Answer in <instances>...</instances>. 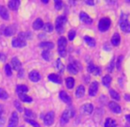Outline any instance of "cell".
Here are the masks:
<instances>
[{
  "mask_svg": "<svg viewBox=\"0 0 130 127\" xmlns=\"http://www.w3.org/2000/svg\"><path fill=\"white\" fill-rule=\"evenodd\" d=\"M79 69H80L79 68V65H78V64H76V63H71V64H69L68 66H67L68 72L72 74H77L79 72Z\"/></svg>",
  "mask_w": 130,
  "mask_h": 127,
  "instance_id": "13",
  "label": "cell"
},
{
  "mask_svg": "<svg viewBox=\"0 0 130 127\" xmlns=\"http://www.w3.org/2000/svg\"><path fill=\"white\" fill-rule=\"evenodd\" d=\"M120 26L124 33H130V22L127 19V16H125L124 18V15H122L120 21Z\"/></svg>",
  "mask_w": 130,
  "mask_h": 127,
  "instance_id": "5",
  "label": "cell"
},
{
  "mask_svg": "<svg viewBox=\"0 0 130 127\" xmlns=\"http://www.w3.org/2000/svg\"><path fill=\"white\" fill-rule=\"evenodd\" d=\"M25 115H26L27 117H35V114H33V112L31 111V110H27V109L25 110Z\"/></svg>",
  "mask_w": 130,
  "mask_h": 127,
  "instance_id": "43",
  "label": "cell"
},
{
  "mask_svg": "<svg viewBox=\"0 0 130 127\" xmlns=\"http://www.w3.org/2000/svg\"><path fill=\"white\" fill-rule=\"evenodd\" d=\"M43 29H44L45 32H48V33H51L53 31V26L51 23H47L43 26Z\"/></svg>",
  "mask_w": 130,
  "mask_h": 127,
  "instance_id": "36",
  "label": "cell"
},
{
  "mask_svg": "<svg viewBox=\"0 0 130 127\" xmlns=\"http://www.w3.org/2000/svg\"><path fill=\"white\" fill-rule=\"evenodd\" d=\"M25 120H26L27 123H28L29 124H31V125H33L34 127H40L39 124H38V123H36V121L32 120V119H30V118H26Z\"/></svg>",
  "mask_w": 130,
  "mask_h": 127,
  "instance_id": "37",
  "label": "cell"
},
{
  "mask_svg": "<svg viewBox=\"0 0 130 127\" xmlns=\"http://www.w3.org/2000/svg\"><path fill=\"white\" fill-rule=\"evenodd\" d=\"M59 98L61 99V101H63L64 102H66V103H71V101H72V99H71V97L68 95H67V94L66 93L65 91H60Z\"/></svg>",
  "mask_w": 130,
  "mask_h": 127,
  "instance_id": "16",
  "label": "cell"
},
{
  "mask_svg": "<svg viewBox=\"0 0 130 127\" xmlns=\"http://www.w3.org/2000/svg\"><path fill=\"white\" fill-rule=\"evenodd\" d=\"M0 56H1V54H0Z\"/></svg>",
  "mask_w": 130,
  "mask_h": 127,
  "instance_id": "53",
  "label": "cell"
},
{
  "mask_svg": "<svg viewBox=\"0 0 130 127\" xmlns=\"http://www.w3.org/2000/svg\"><path fill=\"white\" fill-rule=\"evenodd\" d=\"M125 99L127 100V101H130V95H125Z\"/></svg>",
  "mask_w": 130,
  "mask_h": 127,
  "instance_id": "51",
  "label": "cell"
},
{
  "mask_svg": "<svg viewBox=\"0 0 130 127\" xmlns=\"http://www.w3.org/2000/svg\"><path fill=\"white\" fill-rule=\"evenodd\" d=\"M125 127H129V126H125Z\"/></svg>",
  "mask_w": 130,
  "mask_h": 127,
  "instance_id": "52",
  "label": "cell"
},
{
  "mask_svg": "<svg viewBox=\"0 0 130 127\" xmlns=\"http://www.w3.org/2000/svg\"><path fill=\"white\" fill-rule=\"evenodd\" d=\"M66 85H67V88L68 89H72L74 87V79L72 77H68L66 79Z\"/></svg>",
  "mask_w": 130,
  "mask_h": 127,
  "instance_id": "27",
  "label": "cell"
},
{
  "mask_svg": "<svg viewBox=\"0 0 130 127\" xmlns=\"http://www.w3.org/2000/svg\"><path fill=\"white\" fill-rule=\"evenodd\" d=\"M62 7H63V3L61 1H59V0H56L55 1V8H56V10H61Z\"/></svg>",
  "mask_w": 130,
  "mask_h": 127,
  "instance_id": "38",
  "label": "cell"
},
{
  "mask_svg": "<svg viewBox=\"0 0 130 127\" xmlns=\"http://www.w3.org/2000/svg\"><path fill=\"white\" fill-rule=\"evenodd\" d=\"M14 105H15V107L17 108V110H19V111H22V108H21V103L19 102V101H14Z\"/></svg>",
  "mask_w": 130,
  "mask_h": 127,
  "instance_id": "46",
  "label": "cell"
},
{
  "mask_svg": "<svg viewBox=\"0 0 130 127\" xmlns=\"http://www.w3.org/2000/svg\"><path fill=\"white\" fill-rule=\"evenodd\" d=\"M75 95L78 98H82V96H84L85 95V88L83 86H79L76 89Z\"/></svg>",
  "mask_w": 130,
  "mask_h": 127,
  "instance_id": "25",
  "label": "cell"
},
{
  "mask_svg": "<svg viewBox=\"0 0 130 127\" xmlns=\"http://www.w3.org/2000/svg\"><path fill=\"white\" fill-rule=\"evenodd\" d=\"M126 119H127V122H128L129 124H130V115H127V116H126Z\"/></svg>",
  "mask_w": 130,
  "mask_h": 127,
  "instance_id": "50",
  "label": "cell"
},
{
  "mask_svg": "<svg viewBox=\"0 0 130 127\" xmlns=\"http://www.w3.org/2000/svg\"><path fill=\"white\" fill-rule=\"evenodd\" d=\"M42 57H43V59H45L46 61H49L51 59V53L50 50H44L43 52H42Z\"/></svg>",
  "mask_w": 130,
  "mask_h": 127,
  "instance_id": "33",
  "label": "cell"
},
{
  "mask_svg": "<svg viewBox=\"0 0 130 127\" xmlns=\"http://www.w3.org/2000/svg\"><path fill=\"white\" fill-rule=\"evenodd\" d=\"M82 111L84 112V114H87V115H89V114L92 113L93 111V105L91 103H87V104H84L82 108Z\"/></svg>",
  "mask_w": 130,
  "mask_h": 127,
  "instance_id": "19",
  "label": "cell"
},
{
  "mask_svg": "<svg viewBox=\"0 0 130 127\" xmlns=\"http://www.w3.org/2000/svg\"><path fill=\"white\" fill-rule=\"evenodd\" d=\"M113 67H114V58H112L111 60V62H110L109 64V65H108V67H107V70H108V72H112L113 71Z\"/></svg>",
  "mask_w": 130,
  "mask_h": 127,
  "instance_id": "42",
  "label": "cell"
},
{
  "mask_svg": "<svg viewBox=\"0 0 130 127\" xmlns=\"http://www.w3.org/2000/svg\"><path fill=\"white\" fill-rule=\"evenodd\" d=\"M84 40H85V41L87 43V44L89 45V46L94 47L95 45H96V41H95L92 37H89V36H85V37H84Z\"/></svg>",
  "mask_w": 130,
  "mask_h": 127,
  "instance_id": "30",
  "label": "cell"
},
{
  "mask_svg": "<svg viewBox=\"0 0 130 127\" xmlns=\"http://www.w3.org/2000/svg\"><path fill=\"white\" fill-rule=\"evenodd\" d=\"M5 124V117H0V127H4Z\"/></svg>",
  "mask_w": 130,
  "mask_h": 127,
  "instance_id": "47",
  "label": "cell"
},
{
  "mask_svg": "<svg viewBox=\"0 0 130 127\" xmlns=\"http://www.w3.org/2000/svg\"><path fill=\"white\" fill-rule=\"evenodd\" d=\"M5 74L7 76H12V69H11V65H6L5 66Z\"/></svg>",
  "mask_w": 130,
  "mask_h": 127,
  "instance_id": "39",
  "label": "cell"
},
{
  "mask_svg": "<svg viewBox=\"0 0 130 127\" xmlns=\"http://www.w3.org/2000/svg\"><path fill=\"white\" fill-rule=\"evenodd\" d=\"M11 64H12V67H13L14 70L18 71V72H19L20 70H21V61L17 58V57H13V58L12 59V62H11Z\"/></svg>",
  "mask_w": 130,
  "mask_h": 127,
  "instance_id": "17",
  "label": "cell"
},
{
  "mask_svg": "<svg viewBox=\"0 0 130 127\" xmlns=\"http://www.w3.org/2000/svg\"><path fill=\"white\" fill-rule=\"evenodd\" d=\"M102 82H103V85L104 87H106V88H108V87L110 86V84H111V78L110 75H105L103 77V79H102Z\"/></svg>",
  "mask_w": 130,
  "mask_h": 127,
  "instance_id": "28",
  "label": "cell"
},
{
  "mask_svg": "<svg viewBox=\"0 0 130 127\" xmlns=\"http://www.w3.org/2000/svg\"><path fill=\"white\" fill-rule=\"evenodd\" d=\"M120 43V36L119 34H114L111 37V44L113 46H119Z\"/></svg>",
  "mask_w": 130,
  "mask_h": 127,
  "instance_id": "21",
  "label": "cell"
},
{
  "mask_svg": "<svg viewBox=\"0 0 130 127\" xmlns=\"http://www.w3.org/2000/svg\"><path fill=\"white\" fill-rule=\"evenodd\" d=\"M104 127H117V123L114 119L107 118L104 122Z\"/></svg>",
  "mask_w": 130,
  "mask_h": 127,
  "instance_id": "26",
  "label": "cell"
},
{
  "mask_svg": "<svg viewBox=\"0 0 130 127\" xmlns=\"http://www.w3.org/2000/svg\"><path fill=\"white\" fill-rule=\"evenodd\" d=\"M28 78L31 81H33V82H38V81L41 79V75H40V73L37 72V71L34 70V71H32V72H29Z\"/></svg>",
  "mask_w": 130,
  "mask_h": 127,
  "instance_id": "11",
  "label": "cell"
},
{
  "mask_svg": "<svg viewBox=\"0 0 130 127\" xmlns=\"http://www.w3.org/2000/svg\"><path fill=\"white\" fill-rule=\"evenodd\" d=\"M98 91V81H93L89 88V95L95 96Z\"/></svg>",
  "mask_w": 130,
  "mask_h": 127,
  "instance_id": "9",
  "label": "cell"
},
{
  "mask_svg": "<svg viewBox=\"0 0 130 127\" xmlns=\"http://www.w3.org/2000/svg\"><path fill=\"white\" fill-rule=\"evenodd\" d=\"M94 75H96V76H98L100 73H101V69H100V67H95V70H94V72H92Z\"/></svg>",
  "mask_w": 130,
  "mask_h": 127,
  "instance_id": "45",
  "label": "cell"
},
{
  "mask_svg": "<svg viewBox=\"0 0 130 127\" xmlns=\"http://www.w3.org/2000/svg\"><path fill=\"white\" fill-rule=\"evenodd\" d=\"M86 4H87V5H94V2H92V1H86Z\"/></svg>",
  "mask_w": 130,
  "mask_h": 127,
  "instance_id": "49",
  "label": "cell"
},
{
  "mask_svg": "<svg viewBox=\"0 0 130 127\" xmlns=\"http://www.w3.org/2000/svg\"><path fill=\"white\" fill-rule=\"evenodd\" d=\"M0 17H2L4 19H9V12L6 7L4 5H0Z\"/></svg>",
  "mask_w": 130,
  "mask_h": 127,
  "instance_id": "18",
  "label": "cell"
},
{
  "mask_svg": "<svg viewBox=\"0 0 130 127\" xmlns=\"http://www.w3.org/2000/svg\"><path fill=\"white\" fill-rule=\"evenodd\" d=\"M15 32H16V27L14 26V25H11V26L7 27V28H5L4 34H5V36L9 37V36L13 35V34H15Z\"/></svg>",
  "mask_w": 130,
  "mask_h": 127,
  "instance_id": "14",
  "label": "cell"
},
{
  "mask_svg": "<svg viewBox=\"0 0 130 127\" xmlns=\"http://www.w3.org/2000/svg\"><path fill=\"white\" fill-rule=\"evenodd\" d=\"M74 110H72L71 109L66 110L65 111L63 112V114H62L61 117H60V124H61L62 125L67 124V123L69 122V119L74 117Z\"/></svg>",
  "mask_w": 130,
  "mask_h": 127,
  "instance_id": "2",
  "label": "cell"
},
{
  "mask_svg": "<svg viewBox=\"0 0 130 127\" xmlns=\"http://www.w3.org/2000/svg\"><path fill=\"white\" fill-rule=\"evenodd\" d=\"M31 37V33L30 32H21L19 34V38L24 40V41H27V39Z\"/></svg>",
  "mask_w": 130,
  "mask_h": 127,
  "instance_id": "31",
  "label": "cell"
},
{
  "mask_svg": "<svg viewBox=\"0 0 130 127\" xmlns=\"http://www.w3.org/2000/svg\"><path fill=\"white\" fill-rule=\"evenodd\" d=\"M67 22V17L66 16H59L56 19V30L58 33L62 34L64 32V26Z\"/></svg>",
  "mask_w": 130,
  "mask_h": 127,
  "instance_id": "3",
  "label": "cell"
},
{
  "mask_svg": "<svg viewBox=\"0 0 130 127\" xmlns=\"http://www.w3.org/2000/svg\"><path fill=\"white\" fill-rule=\"evenodd\" d=\"M3 113H4V106L0 104V117H1V116Z\"/></svg>",
  "mask_w": 130,
  "mask_h": 127,
  "instance_id": "48",
  "label": "cell"
},
{
  "mask_svg": "<svg viewBox=\"0 0 130 127\" xmlns=\"http://www.w3.org/2000/svg\"><path fill=\"white\" fill-rule=\"evenodd\" d=\"M20 99L22 101H25V102H31L32 101V98L30 96L27 95L26 94H23V95H19Z\"/></svg>",
  "mask_w": 130,
  "mask_h": 127,
  "instance_id": "32",
  "label": "cell"
},
{
  "mask_svg": "<svg viewBox=\"0 0 130 127\" xmlns=\"http://www.w3.org/2000/svg\"><path fill=\"white\" fill-rule=\"evenodd\" d=\"M109 109L114 114H120L121 113V108L120 106L115 101H110L109 102Z\"/></svg>",
  "mask_w": 130,
  "mask_h": 127,
  "instance_id": "10",
  "label": "cell"
},
{
  "mask_svg": "<svg viewBox=\"0 0 130 127\" xmlns=\"http://www.w3.org/2000/svg\"><path fill=\"white\" fill-rule=\"evenodd\" d=\"M122 60H123V56H120V57H118V60H117V64H116V66L117 68H118V70H120L121 69V62Z\"/></svg>",
  "mask_w": 130,
  "mask_h": 127,
  "instance_id": "40",
  "label": "cell"
},
{
  "mask_svg": "<svg viewBox=\"0 0 130 127\" xmlns=\"http://www.w3.org/2000/svg\"><path fill=\"white\" fill-rule=\"evenodd\" d=\"M67 39L63 36L58 39V54L60 55V57H65L67 55V50H66V47H67Z\"/></svg>",
  "mask_w": 130,
  "mask_h": 127,
  "instance_id": "1",
  "label": "cell"
},
{
  "mask_svg": "<svg viewBox=\"0 0 130 127\" xmlns=\"http://www.w3.org/2000/svg\"><path fill=\"white\" fill-rule=\"evenodd\" d=\"M76 35V33L74 30H70L68 33V39L70 40V41H73V40L74 39V37H75Z\"/></svg>",
  "mask_w": 130,
  "mask_h": 127,
  "instance_id": "41",
  "label": "cell"
},
{
  "mask_svg": "<svg viewBox=\"0 0 130 127\" xmlns=\"http://www.w3.org/2000/svg\"><path fill=\"white\" fill-rule=\"evenodd\" d=\"M19 124V117L16 112H12L8 123V127H17Z\"/></svg>",
  "mask_w": 130,
  "mask_h": 127,
  "instance_id": "8",
  "label": "cell"
},
{
  "mask_svg": "<svg viewBox=\"0 0 130 127\" xmlns=\"http://www.w3.org/2000/svg\"><path fill=\"white\" fill-rule=\"evenodd\" d=\"M48 79H49V80L52 81V82H54V83H58V84H60V83H61V79H60V78L55 73L50 74V75L48 76Z\"/></svg>",
  "mask_w": 130,
  "mask_h": 127,
  "instance_id": "24",
  "label": "cell"
},
{
  "mask_svg": "<svg viewBox=\"0 0 130 127\" xmlns=\"http://www.w3.org/2000/svg\"><path fill=\"white\" fill-rule=\"evenodd\" d=\"M111 26V19L109 18H102L98 24V28L101 32H105Z\"/></svg>",
  "mask_w": 130,
  "mask_h": 127,
  "instance_id": "4",
  "label": "cell"
},
{
  "mask_svg": "<svg viewBox=\"0 0 130 127\" xmlns=\"http://www.w3.org/2000/svg\"><path fill=\"white\" fill-rule=\"evenodd\" d=\"M39 46L41 47V48H43L44 50H47L54 48V44H53L52 43H51V41H43V43H40Z\"/></svg>",
  "mask_w": 130,
  "mask_h": 127,
  "instance_id": "23",
  "label": "cell"
},
{
  "mask_svg": "<svg viewBox=\"0 0 130 127\" xmlns=\"http://www.w3.org/2000/svg\"><path fill=\"white\" fill-rule=\"evenodd\" d=\"M95 67H96V66H95L93 64H89V65H88V72L92 73V72H94V70H95Z\"/></svg>",
  "mask_w": 130,
  "mask_h": 127,
  "instance_id": "44",
  "label": "cell"
},
{
  "mask_svg": "<svg viewBox=\"0 0 130 127\" xmlns=\"http://www.w3.org/2000/svg\"><path fill=\"white\" fill-rule=\"evenodd\" d=\"M20 5H21V2L19 0H12L8 3L9 8L12 11H17L20 7Z\"/></svg>",
  "mask_w": 130,
  "mask_h": 127,
  "instance_id": "15",
  "label": "cell"
},
{
  "mask_svg": "<svg viewBox=\"0 0 130 127\" xmlns=\"http://www.w3.org/2000/svg\"><path fill=\"white\" fill-rule=\"evenodd\" d=\"M54 118H55L54 112H52V111L48 112V113L44 116V118H43L44 124L47 126H51L53 123H54Z\"/></svg>",
  "mask_w": 130,
  "mask_h": 127,
  "instance_id": "6",
  "label": "cell"
},
{
  "mask_svg": "<svg viewBox=\"0 0 130 127\" xmlns=\"http://www.w3.org/2000/svg\"><path fill=\"white\" fill-rule=\"evenodd\" d=\"M43 28V21L41 19H36L33 23V28L35 30H40Z\"/></svg>",
  "mask_w": 130,
  "mask_h": 127,
  "instance_id": "20",
  "label": "cell"
},
{
  "mask_svg": "<svg viewBox=\"0 0 130 127\" xmlns=\"http://www.w3.org/2000/svg\"><path fill=\"white\" fill-rule=\"evenodd\" d=\"M27 45L26 41L21 39V38L17 37V38H13L12 41V46L13 48H22V47H25Z\"/></svg>",
  "mask_w": 130,
  "mask_h": 127,
  "instance_id": "7",
  "label": "cell"
},
{
  "mask_svg": "<svg viewBox=\"0 0 130 127\" xmlns=\"http://www.w3.org/2000/svg\"><path fill=\"white\" fill-rule=\"evenodd\" d=\"M0 99L1 100H6L8 99V94L3 88H0Z\"/></svg>",
  "mask_w": 130,
  "mask_h": 127,
  "instance_id": "34",
  "label": "cell"
},
{
  "mask_svg": "<svg viewBox=\"0 0 130 127\" xmlns=\"http://www.w3.org/2000/svg\"><path fill=\"white\" fill-rule=\"evenodd\" d=\"M27 90H28V88H27V87L25 86V85H19V86H17V88H16V91H17L18 95L26 94L27 92Z\"/></svg>",
  "mask_w": 130,
  "mask_h": 127,
  "instance_id": "22",
  "label": "cell"
},
{
  "mask_svg": "<svg viewBox=\"0 0 130 127\" xmlns=\"http://www.w3.org/2000/svg\"><path fill=\"white\" fill-rule=\"evenodd\" d=\"M56 63H57V68L58 69V71H59L60 72H62L64 71V65H63V63L61 62V60H60L59 58L58 59H57V61H56Z\"/></svg>",
  "mask_w": 130,
  "mask_h": 127,
  "instance_id": "35",
  "label": "cell"
},
{
  "mask_svg": "<svg viewBox=\"0 0 130 127\" xmlns=\"http://www.w3.org/2000/svg\"><path fill=\"white\" fill-rule=\"evenodd\" d=\"M80 20H82V22L85 23V24H92L93 23V19H91L90 17H89V15H88L86 12H82L80 13Z\"/></svg>",
  "mask_w": 130,
  "mask_h": 127,
  "instance_id": "12",
  "label": "cell"
},
{
  "mask_svg": "<svg viewBox=\"0 0 130 127\" xmlns=\"http://www.w3.org/2000/svg\"><path fill=\"white\" fill-rule=\"evenodd\" d=\"M109 93H110V95H111V97L112 98V99H114L115 101H120V95H119L118 92H116L114 89H110Z\"/></svg>",
  "mask_w": 130,
  "mask_h": 127,
  "instance_id": "29",
  "label": "cell"
}]
</instances>
